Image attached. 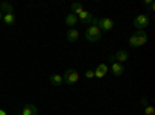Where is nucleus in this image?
I'll use <instances>...</instances> for the list:
<instances>
[{"mask_svg": "<svg viewBox=\"0 0 155 115\" xmlns=\"http://www.w3.org/2000/svg\"><path fill=\"white\" fill-rule=\"evenodd\" d=\"M146 42H147V34H146L144 30H138L129 37V47H132V48L143 47Z\"/></svg>", "mask_w": 155, "mask_h": 115, "instance_id": "obj_1", "label": "nucleus"}, {"mask_svg": "<svg viewBox=\"0 0 155 115\" xmlns=\"http://www.w3.org/2000/svg\"><path fill=\"white\" fill-rule=\"evenodd\" d=\"M90 25H96V27L104 33V31H110V30H113V20L112 19H109V17H93V20H92V23Z\"/></svg>", "mask_w": 155, "mask_h": 115, "instance_id": "obj_2", "label": "nucleus"}, {"mask_svg": "<svg viewBox=\"0 0 155 115\" xmlns=\"http://www.w3.org/2000/svg\"><path fill=\"white\" fill-rule=\"evenodd\" d=\"M102 33L96 25H88V28L85 30V39L88 41V42H98V41H101V37H102Z\"/></svg>", "mask_w": 155, "mask_h": 115, "instance_id": "obj_3", "label": "nucleus"}, {"mask_svg": "<svg viewBox=\"0 0 155 115\" xmlns=\"http://www.w3.org/2000/svg\"><path fill=\"white\" fill-rule=\"evenodd\" d=\"M62 79H64V84L74 86L78 81H79V73H78L76 69H68V70H65V73L62 75Z\"/></svg>", "mask_w": 155, "mask_h": 115, "instance_id": "obj_4", "label": "nucleus"}, {"mask_svg": "<svg viewBox=\"0 0 155 115\" xmlns=\"http://www.w3.org/2000/svg\"><path fill=\"white\" fill-rule=\"evenodd\" d=\"M149 25V16L147 14H138L135 19H134V27L138 30H144Z\"/></svg>", "mask_w": 155, "mask_h": 115, "instance_id": "obj_5", "label": "nucleus"}, {"mask_svg": "<svg viewBox=\"0 0 155 115\" xmlns=\"http://www.w3.org/2000/svg\"><path fill=\"white\" fill-rule=\"evenodd\" d=\"M93 72H95V78L101 79V78H104V76L109 73V66H107L106 62H99Z\"/></svg>", "mask_w": 155, "mask_h": 115, "instance_id": "obj_6", "label": "nucleus"}, {"mask_svg": "<svg viewBox=\"0 0 155 115\" xmlns=\"http://www.w3.org/2000/svg\"><path fill=\"white\" fill-rule=\"evenodd\" d=\"M93 14L92 12H88V11H82V12H79V14H78V22L79 23H82V25H90L92 23V20H93Z\"/></svg>", "mask_w": 155, "mask_h": 115, "instance_id": "obj_7", "label": "nucleus"}, {"mask_svg": "<svg viewBox=\"0 0 155 115\" xmlns=\"http://www.w3.org/2000/svg\"><path fill=\"white\" fill-rule=\"evenodd\" d=\"M113 59H115V62L123 64V62H126L129 59V52L127 50H118V52L113 55Z\"/></svg>", "mask_w": 155, "mask_h": 115, "instance_id": "obj_8", "label": "nucleus"}, {"mask_svg": "<svg viewBox=\"0 0 155 115\" xmlns=\"http://www.w3.org/2000/svg\"><path fill=\"white\" fill-rule=\"evenodd\" d=\"M110 72L113 76H121L124 73V66L120 62H112L110 64Z\"/></svg>", "mask_w": 155, "mask_h": 115, "instance_id": "obj_9", "label": "nucleus"}, {"mask_svg": "<svg viewBox=\"0 0 155 115\" xmlns=\"http://www.w3.org/2000/svg\"><path fill=\"white\" fill-rule=\"evenodd\" d=\"M39 110H37V106H34L33 103H28V104H25L20 115H37Z\"/></svg>", "mask_w": 155, "mask_h": 115, "instance_id": "obj_10", "label": "nucleus"}, {"mask_svg": "<svg viewBox=\"0 0 155 115\" xmlns=\"http://www.w3.org/2000/svg\"><path fill=\"white\" fill-rule=\"evenodd\" d=\"M78 23H79L78 22V16L71 14V12H68V14L65 16V25H68V28H74Z\"/></svg>", "mask_w": 155, "mask_h": 115, "instance_id": "obj_11", "label": "nucleus"}, {"mask_svg": "<svg viewBox=\"0 0 155 115\" xmlns=\"http://www.w3.org/2000/svg\"><path fill=\"white\" fill-rule=\"evenodd\" d=\"M65 37H67V41H68V42H76V41H78V37H79V31H78L76 28H68Z\"/></svg>", "mask_w": 155, "mask_h": 115, "instance_id": "obj_12", "label": "nucleus"}, {"mask_svg": "<svg viewBox=\"0 0 155 115\" xmlns=\"http://www.w3.org/2000/svg\"><path fill=\"white\" fill-rule=\"evenodd\" d=\"M50 83H51V86H54V87H61L64 84L62 75H51L50 76Z\"/></svg>", "mask_w": 155, "mask_h": 115, "instance_id": "obj_13", "label": "nucleus"}, {"mask_svg": "<svg viewBox=\"0 0 155 115\" xmlns=\"http://www.w3.org/2000/svg\"><path fill=\"white\" fill-rule=\"evenodd\" d=\"M0 11H2V14H11V12L14 11V6L9 2H2L0 3Z\"/></svg>", "mask_w": 155, "mask_h": 115, "instance_id": "obj_14", "label": "nucleus"}, {"mask_svg": "<svg viewBox=\"0 0 155 115\" xmlns=\"http://www.w3.org/2000/svg\"><path fill=\"white\" fill-rule=\"evenodd\" d=\"M84 11V8H82V3L81 2H74L73 5H71V14H74V16H78L79 12H82Z\"/></svg>", "mask_w": 155, "mask_h": 115, "instance_id": "obj_15", "label": "nucleus"}, {"mask_svg": "<svg viewBox=\"0 0 155 115\" xmlns=\"http://www.w3.org/2000/svg\"><path fill=\"white\" fill-rule=\"evenodd\" d=\"M3 23L5 25H12L16 22V16H14V12H11V14H3Z\"/></svg>", "mask_w": 155, "mask_h": 115, "instance_id": "obj_16", "label": "nucleus"}, {"mask_svg": "<svg viewBox=\"0 0 155 115\" xmlns=\"http://www.w3.org/2000/svg\"><path fill=\"white\" fill-rule=\"evenodd\" d=\"M144 115H155V109L152 106H146L144 107Z\"/></svg>", "mask_w": 155, "mask_h": 115, "instance_id": "obj_17", "label": "nucleus"}, {"mask_svg": "<svg viewBox=\"0 0 155 115\" xmlns=\"http://www.w3.org/2000/svg\"><path fill=\"white\" fill-rule=\"evenodd\" d=\"M84 76H85L87 79H93V78H95V72H93L92 69H90V70H87V72L84 73Z\"/></svg>", "mask_w": 155, "mask_h": 115, "instance_id": "obj_18", "label": "nucleus"}, {"mask_svg": "<svg viewBox=\"0 0 155 115\" xmlns=\"http://www.w3.org/2000/svg\"><path fill=\"white\" fill-rule=\"evenodd\" d=\"M143 5H144V6H149V8H150V6L153 5V2H152V0H144V2H143Z\"/></svg>", "mask_w": 155, "mask_h": 115, "instance_id": "obj_19", "label": "nucleus"}, {"mask_svg": "<svg viewBox=\"0 0 155 115\" xmlns=\"http://www.w3.org/2000/svg\"><path fill=\"white\" fill-rule=\"evenodd\" d=\"M141 104H143L144 107H146V106H149V101H147V98H143V100H141Z\"/></svg>", "mask_w": 155, "mask_h": 115, "instance_id": "obj_20", "label": "nucleus"}, {"mask_svg": "<svg viewBox=\"0 0 155 115\" xmlns=\"http://www.w3.org/2000/svg\"><path fill=\"white\" fill-rule=\"evenodd\" d=\"M0 115H6V112H5V110H2V109H0Z\"/></svg>", "mask_w": 155, "mask_h": 115, "instance_id": "obj_21", "label": "nucleus"}, {"mask_svg": "<svg viewBox=\"0 0 155 115\" xmlns=\"http://www.w3.org/2000/svg\"><path fill=\"white\" fill-rule=\"evenodd\" d=\"M3 19V14H2V11H0V20H2Z\"/></svg>", "mask_w": 155, "mask_h": 115, "instance_id": "obj_22", "label": "nucleus"}, {"mask_svg": "<svg viewBox=\"0 0 155 115\" xmlns=\"http://www.w3.org/2000/svg\"><path fill=\"white\" fill-rule=\"evenodd\" d=\"M19 115H20V113H19Z\"/></svg>", "mask_w": 155, "mask_h": 115, "instance_id": "obj_23", "label": "nucleus"}]
</instances>
